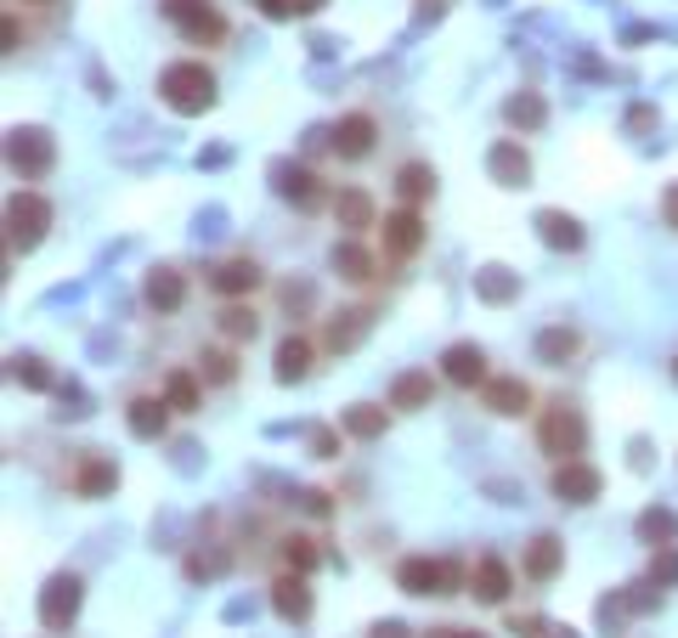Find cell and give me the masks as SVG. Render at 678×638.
<instances>
[{"label": "cell", "instance_id": "cell-1", "mask_svg": "<svg viewBox=\"0 0 678 638\" xmlns=\"http://www.w3.org/2000/svg\"><path fill=\"white\" fill-rule=\"evenodd\" d=\"M159 96H165V108L170 114H181V119H192V114H210L215 108V74L204 68V63H170L165 74H159Z\"/></svg>", "mask_w": 678, "mask_h": 638}, {"label": "cell", "instance_id": "cell-2", "mask_svg": "<svg viewBox=\"0 0 678 638\" xmlns=\"http://www.w3.org/2000/svg\"><path fill=\"white\" fill-rule=\"evenodd\" d=\"M538 447H543L554 464L583 458V447H589V424H583V413H576L571 402H549V407L538 413Z\"/></svg>", "mask_w": 678, "mask_h": 638}, {"label": "cell", "instance_id": "cell-3", "mask_svg": "<svg viewBox=\"0 0 678 638\" xmlns=\"http://www.w3.org/2000/svg\"><path fill=\"white\" fill-rule=\"evenodd\" d=\"M7 164H12L23 181L52 176V164H57V141H52V130H40V125H18V130L7 136Z\"/></svg>", "mask_w": 678, "mask_h": 638}, {"label": "cell", "instance_id": "cell-4", "mask_svg": "<svg viewBox=\"0 0 678 638\" xmlns=\"http://www.w3.org/2000/svg\"><path fill=\"white\" fill-rule=\"evenodd\" d=\"M396 587L402 594H458L464 587V571L453 560H430V554H407L396 565Z\"/></svg>", "mask_w": 678, "mask_h": 638}, {"label": "cell", "instance_id": "cell-5", "mask_svg": "<svg viewBox=\"0 0 678 638\" xmlns=\"http://www.w3.org/2000/svg\"><path fill=\"white\" fill-rule=\"evenodd\" d=\"M430 243V226H424V215L419 210H407V204H396L391 215L379 221V249H384V260H413L419 249Z\"/></svg>", "mask_w": 678, "mask_h": 638}, {"label": "cell", "instance_id": "cell-6", "mask_svg": "<svg viewBox=\"0 0 678 638\" xmlns=\"http://www.w3.org/2000/svg\"><path fill=\"white\" fill-rule=\"evenodd\" d=\"M45 226H52V204L40 199V192H18V199L7 204V243L12 249H40V237H45Z\"/></svg>", "mask_w": 678, "mask_h": 638}, {"label": "cell", "instance_id": "cell-7", "mask_svg": "<svg viewBox=\"0 0 678 638\" xmlns=\"http://www.w3.org/2000/svg\"><path fill=\"white\" fill-rule=\"evenodd\" d=\"M80 594H85L80 576H74V571H57L52 582L40 587V627H45V632H68L74 616H80Z\"/></svg>", "mask_w": 678, "mask_h": 638}, {"label": "cell", "instance_id": "cell-8", "mask_svg": "<svg viewBox=\"0 0 678 638\" xmlns=\"http://www.w3.org/2000/svg\"><path fill=\"white\" fill-rule=\"evenodd\" d=\"M549 492L560 498V503H594L600 492H605V475L594 469V464H583V458H565V464H554V475H549Z\"/></svg>", "mask_w": 678, "mask_h": 638}, {"label": "cell", "instance_id": "cell-9", "mask_svg": "<svg viewBox=\"0 0 678 638\" xmlns=\"http://www.w3.org/2000/svg\"><path fill=\"white\" fill-rule=\"evenodd\" d=\"M261 283H266V272H261V260H250V255H232V260H221V266L210 272V288L221 294V300H250Z\"/></svg>", "mask_w": 678, "mask_h": 638}, {"label": "cell", "instance_id": "cell-10", "mask_svg": "<svg viewBox=\"0 0 678 638\" xmlns=\"http://www.w3.org/2000/svg\"><path fill=\"white\" fill-rule=\"evenodd\" d=\"M480 402H487L498 418H520V413H531V384L520 379V373H498V379H487L480 384Z\"/></svg>", "mask_w": 678, "mask_h": 638}, {"label": "cell", "instance_id": "cell-11", "mask_svg": "<svg viewBox=\"0 0 678 638\" xmlns=\"http://www.w3.org/2000/svg\"><path fill=\"white\" fill-rule=\"evenodd\" d=\"M565 571V543H560V536L554 531H538V536H531V543H526V560H520V576L526 582H554Z\"/></svg>", "mask_w": 678, "mask_h": 638}, {"label": "cell", "instance_id": "cell-12", "mask_svg": "<svg viewBox=\"0 0 678 638\" xmlns=\"http://www.w3.org/2000/svg\"><path fill=\"white\" fill-rule=\"evenodd\" d=\"M442 379H447V384H458V390L487 384V379H492V373H487V351H480V345H469V339H458V345H447V351H442Z\"/></svg>", "mask_w": 678, "mask_h": 638}, {"label": "cell", "instance_id": "cell-13", "mask_svg": "<svg viewBox=\"0 0 678 638\" xmlns=\"http://www.w3.org/2000/svg\"><path fill=\"white\" fill-rule=\"evenodd\" d=\"M311 362H317V339H306V333H283V339H277V357H272L277 384L311 379Z\"/></svg>", "mask_w": 678, "mask_h": 638}, {"label": "cell", "instance_id": "cell-14", "mask_svg": "<svg viewBox=\"0 0 678 638\" xmlns=\"http://www.w3.org/2000/svg\"><path fill=\"white\" fill-rule=\"evenodd\" d=\"M272 187H277V199H288V204H300V210H317L322 204V181H317V170H306V164H272Z\"/></svg>", "mask_w": 678, "mask_h": 638}, {"label": "cell", "instance_id": "cell-15", "mask_svg": "<svg viewBox=\"0 0 678 638\" xmlns=\"http://www.w3.org/2000/svg\"><path fill=\"white\" fill-rule=\"evenodd\" d=\"M373 141H379V125H373V114H346V119L333 125V136H328V147H333L339 159H351V164L373 153Z\"/></svg>", "mask_w": 678, "mask_h": 638}, {"label": "cell", "instance_id": "cell-16", "mask_svg": "<svg viewBox=\"0 0 678 638\" xmlns=\"http://www.w3.org/2000/svg\"><path fill=\"white\" fill-rule=\"evenodd\" d=\"M141 300H148L159 317L181 311V306H187V277H181L176 266H153L148 277H141Z\"/></svg>", "mask_w": 678, "mask_h": 638}, {"label": "cell", "instance_id": "cell-17", "mask_svg": "<svg viewBox=\"0 0 678 638\" xmlns=\"http://www.w3.org/2000/svg\"><path fill=\"white\" fill-rule=\"evenodd\" d=\"M509 587H515V571H509L498 554H480V560H475V571H469V594H475L480 605H504Z\"/></svg>", "mask_w": 678, "mask_h": 638}, {"label": "cell", "instance_id": "cell-18", "mask_svg": "<svg viewBox=\"0 0 678 638\" xmlns=\"http://www.w3.org/2000/svg\"><path fill=\"white\" fill-rule=\"evenodd\" d=\"M170 413H176V407H170L165 396H130V402H125V424H130L136 440H159V435L170 429Z\"/></svg>", "mask_w": 678, "mask_h": 638}, {"label": "cell", "instance_id": "cell-19", "mask_svg": "<svg viewBox=\"0 0 678 638\" xmlns=\"http://www.w3.org/2000/svg\"><path fill=\"white\" fill-rule=\"evenodd\" d=\"M272 610L283 621H311V587H306V571H283L272 582Z\"/></svg>", "mask_w": 678, "mask_h": 638}, {"label": "cell", "instance_id": "cell-20", "mask_svg": "<svg viewBox=\"0 0 678 638\" xmlns=\"http://www.w3.org/2000/svg\"><path fill=\"white\" fill-rule=\"evenodd\" d=\"M68 486H74V498H108L114 486H119V469H114V458H103V453H85L80 469L68 475Z\"/></svg>", "mask_w": 678, "mask_h": 638}, {"label": "cell", "instance_id": "cell-21", "mask_svg": "<svg viewBox=\"0 0 678 638\" xmlns=\"http://www.w3.org/2000/svg\"><path fill=\"white\" fill-rule=\"evenodd\" d=\"M333 221L346 232H368V226H379V210H373V199L362 187H339L333 192Z\"/></svg>", "mask_w": 678, "mask_h": 638}, {"label": "cell", "instance_id": "cell-22", "mask_svg": "<svg viewBox=\"0 0 678 638\" xmlns=\"http://www.w3.org/2000/svg\"><path fill=\"white\" fill-rule=\"evenodd\" d=\"M538 237L549 243V249L576 255V249H583V221L565 215V210H538Z\"/></svg>", "mask_w": 678, "mask_h": 638}, {"label": "cell", "instance_id": "cell-23", "mask_svg": "<svg viewBox=\"0 0 678 638\" xmlns=\"http://www.w3.org/2000/svg\"><path fill=\"white\" fill-rule=\"evenodd\" d=\"M487 170H492V181H498V187H526V181H531V159H526V147H520L515 136L492 147Z\"/></svg>", "mask_w": 678, "mask_h": 638}, {"label": "cell", "instance_id": "cell-24", "mask_svg": "<svg viewBox=\"0 0 678 638\" xmlns=\"http://www.w3.org/2000/svg\"><path fill=\"white\" fill-rule=\"evenodd\" d=\"M215 328H221L226 345H250V339L261 333V311L250 300H226V311L215 317Z\"/></svg>", "mask_w": 678, "mask_h": 638}, {"label": "cell", "instance_id": "cell-25", "mask_svg": "<svg viewBox=\"0 0 678 638\" xmlns=\"http://www.w3.org/2000/svg\"><path fill=\"white\" fill-rule=\"evenodd\" d=\"M333 272L346 277V283H373V272H379V260H373V249H362L357 237H346V243H333Z\"/></svg>", "mask_w": 678, "mask_h": 638}, {"label": "cell", "instance_id": "cell-26", "mask_svg": "<svg viewBox=\"0 0 678 638\" xmlns=\"http://www.w3.org/2000/svg\"><path fill=\"white\" fill-rule=\"evenodd\" d=\"M435 402V379L424 373V368H413V373H402L396 384H391V407L396 413H419V407H430Z\"/></svg>", "mask_w": 678, "mask_h": 638}, {"label": "cell", "instance_id": "cell-27", "mask_svg": "<svg viewBox=\"0 0 678 638\" xmlns=\"http://www.w3.org/2000/svg\"><path fill=\"white\" fill-rule=\"evenodd\" d=\"M396 199H402L407 210H419V204H430V199H435V170H430L424 159H413V164H402V170H396Z\"/></svg>", "mask_w": 678, "mask_h": 638}, {"label": "cell", "instance_id": "cell-28", "mask_svg": "<svg viewBox=\"0 0 678 638\" xmlns=\"http://www.w3.org/2000/svg\"><path fill=\"white\" fill-rule=\"evenodd\" d=\"M576 351H583V333L565 328V322H554V328L538 333V362H549V368H565Z\"/></svg>", "mask_w": 678, "mask_h": 638}, {"label": "cell", "instance_id": "cell-29", "mask_svg": "<svg viewBox=\"0 0 678 638\" xmlns=\"http://www.w3.org/2000/svg\"><path fill=\"white\" fill-rule=\"evenodd\" d=\"M159 396H165L176 413H199V407H204V379L187 373V368H176V373H165V390H159Z\"/></svg>", "mask_w": 678, "mask_h": 638}, {"label": "cell", "instance_id": "cell-30", "mask_svg": "<svg viewBox=\"0 0 678 638\" xmlns=\"http://www.w3.org/2000/svg\"><path fill=\"white\" fill-rule=\"evenodd\" d=\"M634 531H639V543H650V549H672L678 543V514L672 509H645L634 520Z\"/></svg>", "mask_w": 678, "mask_h": 638}, {"label": "cell", "instance_id": "cell-31", "mask_svg": "<svg viewBox=\"0 0 678 638\" xmlns=\"http://www.w3.org/2000/svg\"><path fill=\"white\" fill-rule=\"evenodd\" d=\"M181 29V40L187 45H221L226 40V18H221V7H204L199 18H187V23H176Z\"/></svg>", "mask_w": 678, "mask_h": 638}, {"label": "cell", "instance_id": "cell-32", "mask_svg": "<svg viewBox=\"0 0 678 638\" xmlns=\"http://www.w3.org/2000/svg\"><path fill=\"white\" fill-rule=\"evenodd\" d=\"M504 119H509L515 130H543L549 108H543L538 91H520V96H509V103H504Z\"/></svg>", "mask_w": 678, "mask_h": 638}, {"label": "cell", "instance_id": "cell-33", "mask_svg": "<svg viewBox=\"0 0 678 638\" xmlns=\"http://www.w3.org/2000/svg\"><path fill=\"white\" fill-rule=\"evenodd\" d=\"M362 333H368V311H339V317L328 322V333H322V345H328V351H351Z\"/></svg>", "mask_w": 678, "mask_h": 638}, {"label": "cell", "instance_id": "cell-34", "mask_svg": "<svg viewBox=\"0 0 678 638\" xmlns=\"http://www.w3.org/2000/svg\"><path fill=\"white\" fill-rule=\"evenodd\" d=\"M346 435L351 440H379L384 435V407H373V402H357V407H346Z\"/></svg>", "mask_w": 678, "mask_h": 638}, {"label": "cell", "instance_id": "cell-35", "mask_svg": "<svg viewBox=\"0 0 678 638\" xmlns=\"http://www.w3.org/2000/svg\"><path fill=\"white\" fill-rule=\"evenodd\" d=\"M199 379H204V384H232V379H237V357H232V345H210V351H199Z\"/></svg>", "mask_w": 678, "mask_h": 638}, {"label": "cell", "instance_id": "cell-36", "mask_svg": "<svg viewBox=\"0 0 678 638\" xmlns=\"http://www.w3.org/2000/svg\"><path fill=\"white\" fill-rule=\"evenodd\" d=\"M283 565L288 571H317V543H311V536L306 531H295V536H283Z\"/></svg>", "mask_w": 678, "mask_h": 638}, {"label": "cell", "instance_id": "cell-37", "mask_svg": "<svg viewBox=\"0 0 678 638\" xmlns=\"http://www.w3.org/2000/svg\"><path fill=\"white\" fill-rule=\"evenodd\" d=\"M328 0H261V12L272 18V23H288V18H311V12H322Z\"/></svg>", "mask_w": 678, "mask_h": 638}, {"label": "cell", "instance_id": "cell-38", "mask_svg": "<svg viewBox=\"0 0 678 638\" xmlns=\"http://www.w3.org/2000/svg\"><path fill=\"white\" fill-rule=\"evenodd\" d=\"M509 632H515V638H576L571 627H554V621H543V616H515Z\"/></svg>", "mask_w": 678, "mask_h": 638}, {"label": "cell", "instance_id": "cell-39", "mask_svg": "<svg viewBox=\"0 0 678 638\" xmlns=\"http://www.w3.org/2000/svg\"><path fill=\"white\" fill-rule=\"evenodd\" d=\"M650 582H656V587H672V582H678V543H672V549H656V560H650Z\"/></svg>", "mask_w": 678, "mask_h": 638}, {"label": "cell", "instance_id": "cell-40", "mask_svg": "<svg viewBox=\"0 0 678 638\" xmlns=\"http://www.w3.org/2000/svg\"><path fill=\"white\" fill-rule=\"evenodd\" d=\"M18 384H29V390H45V384H52V373H45V362L40 357H18Z\"/></svg>", "mask_w": 678, "mask_h": 638}, {"label": "cell", "instance_id": "cell-41", "mask_svg": "<svg viewBox=\"0 0 678 638\" xmlns=\"http://www.w3.org/2000/svg\"><path fill=\"white\" fill-rule=\"evenodd\" d=\"M204 7H215V0H159V12H165L170 23H187V18H199Z\"/></svg>", "mask_w": 678, "mask_h": 638}, {"label": "cell", "instance_id": "cell-42", "mask_svg": "<svg viewBox=\"0 0 678 638\" xmlns=\"http://www.w3.org/2000/svg\"><path fill=\"white\" fill-rule=\"evenodd\" d=\"M480 294H487V300H509V277H504V266H487V277H480Z\"/></svg>", "mask_w": 678, "mask_h": 638}, {"label": "cell", "instance_id": "cell-43", "mask_svg": "<svg viewBox=\"0 0 678 638\" xmlns=\"http://www.w3.org/2000/svg\"><path fill=\"white\" fill-rule=\"evenodd\" d=\"M311 453H317V458H333V453H339V435H333V429H317V435H311Z\"/></svg>", "mask_w": 678, "mask_h": 638}, {"label": "cell", "instance_id": "cell-44", "mask_svg": "<svg viewBox=\"0 0 678 638\" xmlns=\"http://www.w3.org/2000/svg\"><path fill=\"white\" fill-rule=\"evenodd\" d=\"M661 221H667V226L678 232V181H672V187L661 192Z\"/></svg>", "mask_w": 678, "mask_h": 638}, {"label": "cell", "instance_id": "cell-45", "mask_svg": "<svg viewBox=\"0 0 678 638\" xmlns=\"http://www.w3.org/2000/svg\"><path fill=\"white\" fill-rule=\"evenodd\" d=\"M368 638H407V627H402V621H373Z\"/></svg>", "mask_w": 678, "mask_h": 638}, {"label": "cell", "instance_id": "cell-46", "mask_svg": "<svg viewBox=\"0 0 678 638\" xmlns=\"http://www.w3.org/2000/svg\"><path fill=\"white\" fill-rule=\"evenodd\" d=\"M645 125H656V114H650V108H634V114H627V130H645Z\"/></svg>", "mask_w": 678, "mask_h": 638}, {"label": "cell", "instance_id": "cell-47", "mask_svg": "<svg viewBox=\"0 0 678 638\" xmlns=\"http://www.w3.org/2000/svg\"><path fill=\"white\" fill-rule=\"evenodd\" d=\"M430 638H487V632H469V627H435Z\"/></svg>", "mask_w": 678, "mask_h": 638}, {"label": "cell", "instance_id": "cell-48", "mask_svg": "<svg viewBox=\"0 0 678 638\" xmlns=\"http://www.w3.org/2000/svg\"><path fill=\"white\" fill-rule=\"evenodd\" d=\"M29 7H52V0H29Z\"/></svg>", "mask_w": 678, "mask_h": 638}, {"label": "cell", "instance_id": "cell-49", "mask_svg": "<svg viewBox=\"0 0 678 638\" xmlns=\"http://www.w3.org/2000/svg\"><path fill=\"white\" fill-rule=\"evenodd\" d=\"M672 384H678V357H672Z\"/></svg>", "mask_w": 678, "mask_h": 638}]
</instances>
